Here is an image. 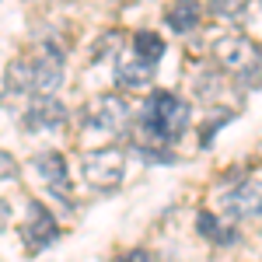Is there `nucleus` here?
I'll use <instances>...</instances> for the list:
<instances>
[{
	"label": "nucleus",
	"instance_id": "1",
	"mask_svg": "<svg viewBox=\"0 0 262 262\" xmlns=\"http://www.w3.org/2000/svg\"><path fill=\"white\" fill-rule=\"evenodd\" d=\"M189 105L171 91H150L143 101L137 126L143 133V147H168L189 129Z\"/></svg>",
	"mask_w": 262,
	"mask_h": 262
},
{
	"label": "nucleus",
	"instance_id": "2",
	"mask_svg": "<svg viewBox=\"0 0 262 262\" xmlns=\"http://www.w3.org/2000/svg\"><path fill=\"white\" fill-rule=\"evenodd\" d=\"M63 84V60L56 53H42L32 60H14L7 70V88L25 98H56Z\"/></svg>",
	"mask_w": 262,
	"mask_h": 262
},
{
	"label": "nucleus",
	"instance_id": "3",
	"mask_svg": "<svg viewBox=\"0 0 262 262\" xmlns=\"http://www.w3.org/2000/svg\"><path fill=\"white\" fill-rule=\"evenodd\" d=\"M129 101L116 95V91H105L95 95L91 101H84L81 108V126L84 129H95V133H122L129 126Z\"/></svg>",
	"mask_w": 262,
	"mask_h": 262
},
{
	"label": "nucleus",
	"instance_id": "4",
	"mask_svg": "<svg viewBox=\"0 0 262 262\" xmlns=\"http://www.w3.org/2000/svg\"><path fill=\"white\" fill-rule=\"evenodd\" d=\"M122 171H126V154L119 147H95V150H84L81 158V175L91 189H116L122 182Z\"/></svg>",
	"mask_w": 262,
	"mask_h": 262
},
{
	"label": "nucleus",
	"instance_id": "5",
	"mask_svg": "<svg viewBox=\"0 0 262 262\" xmlns=\"http://www.w3.org/2000/svg\"><path fill=\"white\" fill-rule=\"evenodd\" d=\"M262 49L248 35H221L213 42V60L221 63L227 74H238V77H252L255 67H259Z\"/></svg>",
	"mask_w": 262,
	"mask_h": 262
},
{
	"label": "nucleus",
	"instance_id": "6",
	"mask_svg": "<svg viewBox=\"0 0 262 262\" xmlns=\"http://www.w3.org/2000/svg\"><path fill=\"white\" fill-rule=\"evenodd\" d=\"M221 206L231 221H259L262 217V182L242 179L238 185H231L224 192Z\"/></svg>",
	"mask_w": 262,
	"mask_h": 262
},
{
	"label": "nucleus",
	"instance_id": "7",
	"mask_svg": "<svg viewBox=\"0 0 262 262\" xmlns=\"http://www.w3.org/2000/svg\"><path fill=\"white\" fill-rule=\"evenodd\" d=\"M21 238L32 252H39L46 245H53L60 238V227H56V217L42 206L39 200H28L25 206V224H21Z\"/></svg>",
	"mask_w": 262,
	"mask_h": 262
},
{
	"label": "nucleus",
	"instance_id": "8",
	"mask_svg": "<svg viewBox=\"0 0 262 262\" xmlns=\"http://www.w3.org/2000/svg\"><path fill=\"white\" fill-rule=\"evenodd\" d=\"M67 122V105L60 98H32L21 112V129L25 133H46V129H60Z\"/></svg>",
	"mask_w": 262,
	"mask_h": 262
},
{
	"label": "nucleus",
	"instance_id": "9",
	"mask_svg": "<svg viewBox=\"0 0 262 262\" xmlns=\"http://www.w3.org/2000/svg\"><path fill=\"white\" fill-rule=\"evenodd\" d=\"M32 168L39 171V179L49 185V192L53 196H63V200L70 203V171H67V158H63L60 150H46V154H35V161Z\"/></svg>",
	"mask_w": 262,
	"mask_h": 262
},
{
	"label": "nucleus",
	"instance_id": "10",
	"mask_svg": "<svg viewBox=\"0 0 262 262\" xmlns=\"http://www.w3.org/2000/svg\"><path fill=\"white\" fill-rule=\"evenodd\" d=\"M112 74H116V84L126 88V91H143V88H150V81H154V67L143 63L137 53L133 56H116Z\"/></svg>",
	"mask_w": 262,
	"mask_h": 262
},
{
	"label": "nucleus",
	"instance_id": "11",
	"mask_svg": "<svg viewBox=\"0 0 262 262\" xmlns=\"http://www.w3.org/2000/svg\"><path fill=\"white\" fill-rule=\"evenodd\" d=\"M196 231H200L203 238H210L213 245H234L238 242V231L227 227V224H224L217 213H210V210H203L200 217H196Z\"/></svg>",
	"mask_w": 262,
	"mask_h": 262
},
{
	"label": "nucleus",
	"instance_id": "12",
	"mask_svg": "<svg viewBox=\"0 0 262 262\" xmlns=\"http://www.w3.org/2000/svg\"><path fill=\"white\" fill-rule=\"evenodd\" d=\"M203 18V7L200 4H171L168 11H164V21L171 25V32H179V35H189Z\"/></svg>",
	"mask_w": 262,
	"mask_h": 262
},
{
	"label": "nucleus",
	"instance_id": "13",
	"mask_svg": "<svg viewBox=\"0 0 262 262\" xmlns=\"http://www.w3.org/2000/svg\"><path fill=\"white\" fill-rule=\"evenodd\" d=\"M133 53H137L143 63L158 67V60L164 56V39L158 32H150V28H140V32L133 35Z\"/></svg>",
	"mask_w": 262,
	"mask_h": 262
},
{
	"label": "nucleus",
	"instance_id": "14",
	"mask_svg": "<svg viewBox=\"0 0 262 262\" xmlns=\"http://www.w3.org/2000/svg\"><path fill=\"white\" fill-rule=\"evenodd\" d=\"M210 14H217V18H242L245 14V4H234V0H231V4H227V0H213V4H210Z\"/></svg>",
	"mask_w": 262,
	"mask_h": 262
},
{
	"label": "nucleus",
	"instance_id": "15",
	"mask_svg": "<svg viewBox=\"0 0 262 262\" xmlns=\"http://www.w3.org/2000/svg\"><path fill=\"white\" fill-rule=\"evenodd\" d=\"M11 179H18V161L7 150H0V182H11Z\"/></svg>",
	"mask_w": 262,
	"mask_h": 262
},
{
	"label": "nucleus",
	"instance_id": "16",
	"mask_svg": "<svg viewBox=\"0 0 262 262\" xmlns=\"http://www.w3.org/2000/svg\"><path fill=\"white\" fill-rule=\"evenodd\" d=\"M119 262H158L150 252H143V248H133V252H126V255H119Z\"/></svg>",
	"mask_w": 262,
	"mask_h": 262
},
{
	"label": "nucleus",
	"instance_id": "17",
	"mask_svg": "<svg viewBox=\"0 0 262 262\" xmlns=\"http://www.w3.org/2000/svg\"><path fill=\"white\" fill-rule=\"evenodd\" d=\"M7 221H11V206H7V203L0 200V231L7 227Z\"/></svg>",
	"mask_w": 262,
	"mask_h": 262
}]
</instances>
